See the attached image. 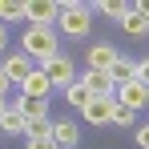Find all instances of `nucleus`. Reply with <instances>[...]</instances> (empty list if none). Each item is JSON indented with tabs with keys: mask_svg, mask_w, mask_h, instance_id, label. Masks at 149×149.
<instances>
[{
	"mask_svg": "<svg viewBox=\"0 0 149 149\" xmlns=\"http://www.w3.org/2000/svg\"><path fill=\"white\" fill-rule=\"evenodd\" d=\"M56 20H61V32H65V36L85 40V36L93 32V8H89V4H77V0H65L61 12H56Z\"/></svg>",
	"mask_w": 149,
	"mask_h": 149,
	"instance_id": "nucleus-1",
	"label": "nucleus"
},
{
	"mask_svg": "<svg viewBox=\"0 0 149 149\" xmlns=\"http://www.w3.org/2000/svg\"><path fill=\"white\" fill-rule=\"evenodd\" d=\"M20 52H24L28 61H49V56H56V32L52 28H24V36H20Z\"/></svg>",
	"mask_w": 149,
	"mask_h": 149,
	"instance_id": "nucleus-2",
	"label": "nucleus"
},
{
	"mask_svg": "<svg viewBox=\"0 0 149 149\" xmlns=\"http://www.w3.org/2000/svg\"><path fill=\"white\" fill-rule=\"evenodd\" d=\"M36 69L49 77V85H52V89H69V85L77 81V69H73V61H69L65 52H56V56H49V61H40Z\"/></svg>",
	"mask_w": 149,
	"mask_h": 149,
	"instance_id": "nucleus-3",
	"label": "nucleus"
},
{
	"mask_svg": "<svg viewBox=\"0 0 149 149\" xmlns=\"http://www.w3.org/2000/svg\"><path fill=\"white\" fill-rule=\"evenodd\" d=\"M20 12H24V20L32 28H52L61 4H52V0H28V4H20Z\"/></svg>",
	"mask_w": 149,
	"mask_h": 149,
	"instance_id": "nucleus-4",
	"label": "nucleus"
},
{
	"mask_svg": "<svg viewBox=\"0 0 149 149\" xmlns=\"http://www.w3.org/2000/svg\"><path fill=\"white\" fill-rule=\"evenodd\" d=\"M113 101H117L121 109H129V113H141V109L149 105V89L129 81V85H121V89H113Z\"/></svg>",
	"mask_w": 149,
	"mask_h": 149,
	"instance_id": "nucleus-5",
	"label": "nucleus"
},
{
	"mask_svg": "<svg viewBox=\"0 0 149 149\" xmlns=\"http://www.w3.org/2000/svg\"><path fill=\"white\" fill-rule=\"evenodd\" d=\"M49 137L56 149H77L81 145V129L77 121H49Z\"/></svg>",
	"mask_w": 149,
	"mask_h": 149,
	"instance_id": "nucleus-6",
	"label": "nucleus"
},
{
	"mask_svg": "<svg viewBox=\"0 0 149 149\" xmlns=\"http://www.w3.org/2000/svg\"><path fill=\"white\" fill-rule=\"evenodd\" d=\"M117 56H121V52L113 49V45H109V40H97V45H93V49L85 52V69H93V73H105V69H109V65H113V61H117Z\"/></svg>",
	"mask_w": 149,
	"mask_h": 149,
	"instance_id": "nucleus-7",
	"label": "nucleus"
},
{
	"mask_svg": "<svg viewBox=\"0 0 149 149\" xmlns=\"http://www.w3.org/2000/svg\"><path fill=\"white\" fill-rule=\"evenodd\" d=\"M49 93H52L49 77H45L40 69H36V65H32V73L20 81V97H28V101H49Z\"/></svg>",
	"mask_w": 149,
	"mask_h": 149,
	"instance_id": "nucleus-8",
	"label": "nucleus"
},
{
	"mask_svg": "<svg viewBox=\"0 0 149 149\" xmlns=\"http://www.w3.org/2000/svg\"><path fill=\"white\" fill-rule=\"evenodd\" d=\"M113 105H117L113 97H89L81 113H85V121H89V125H109V117H113Z\"/></svg>",
	"mask_w": 149,
	"mask_h": 149,
	"instance_id": "nucleus-9",
	"label": "nucleus"
},
{
	"mask_svg": "<svg viewBox=\"0 0 149 149\" xmlns=\"http://www.w3.org/2000/svg\"><path fill=\"white\" fill-rule=\"evenodd\" d=\"M0 73H4V81H8V85H20V81L32 73V61H28L24 52H16V56H4Z\"/></svg>",
	"mask_w": 149,
	"mask_h": 149,
	"instance_id": "nucleus-10",
	"label": "nucleus"
},
{
	"mask_svg": "<svg viewBox=\"0 0 149 149\" xmlns=\"http://www.w3.org/2000/svg\"><path fill=\"white\" fill-rule=\"evenodd\" d=\"M77 85H81L89 97H113L109 77H105V73H93V69H85V77H77Z\"/></svg>",
	"mask_w": 149,
	"mask_h": 149,
	"instance_id": "nucleus-11",
	"label": "nucleus"
},
{
	"mask_svg": "<svg viewBox=\"0 0 149 149\" xmlns=\"http://www.w3.org/2000/svg\"><path fill=\"white\" fill-rule=\"evenodd\" d=\"M0 133H4V137H24V113H20L16 105H8V109L0 113Z\"/></svg>",
	"mask_w": 149,
	"mask_h": 149,
	"instance_id": "nucleus-12",
	"label": "nucleus"
},
{
	"mask_svg": "<svg viewBox=\"0 0 149 149\" xmlns=\"http://www.w3.org/2000/svg\"><path fill=\"white\" fill-rule=\"evenodd\" d=\"M105 77H109V85H113V89L129 85V81H133V61H129V56H117V61L105 69Z\"/></svg>",
	"mask_w": 149,
	"mask_h": 149,
	"instance_id": "nucleus-13",
	"label": "nucleus"
},
{
	"mask_svg": "<svg viewBox=\"0 0 149 149\" xmlns=\"http://www.w3.org/2000/svg\"><path fill=\"white\" fill-rule=\"evenodd\" d=\"M12 105L24 113V121H49V101H28V97H16Z\"/></svg>",
	"mask_w": 149,
	"mask_h": 149,
	"instance_id": "nucleus-14",
	"label": "nucleus"
},
{
	"mask_svg": "<svg viewBox=\"0 0 149 149\" xmlns=\"http://www.w3.org/2000/svg\"><path fill=\"white\" fill-rule=\"evenodd\" d=\"M125 32H129V36H145L149 32V20H145V8H141V4H133V8H129V16H125Z\"/></svg>",
	"mask_w": 149,
	"mask_h": 149,
	"instance_id": "nucleus-15",
	"label": "nucleus"
},
{
	"mask_svg": "<svg viewBox=\"0 0 149 149\" xmlns=\"http://www.w3.org/2000/svg\"><path fill=\"white\" fill-rule=\"evenodd\" d=\"M129 8H133V4H121V0H105V4H97V12H105V16H109V20H117V24H125Z\"/></svg>",
	"mask_w": 149,
	"mask_h": 149,
	"instance_id": "nucleus-16",
	"label": "nucleus"
},
{
	"mask_svg": "<svg viewBox=\"0 0 149 149\" xmlns=\"http://www.w3.org/2000/svg\"><path fill=\"white\" fill-rule=\"evenodd\" d=\"M65 101H69V105H73V109H85V101H89V93H85V89H81V85H69V89H65Z\"/></svg>",
	"mask_w": 149,
	"mask_h": 149,
	"instance_id": "nucleus-17",
	"label": "nucleus"
},
{
	"mask_svg": "<svg viewBox=\"0 0 149 149\" xmlns=\"http://www.w3.org/2000/svg\"><path fill=\"white\" fill-rule=\"evenodd\" d=\"M8 20H24V12H20V4L0 0V24H8Z\"/></svg>",
	"mask_w": 149,
	"mask_h": 149,
	"instance_id": "nucleus-18",
	"label": "nucleus"
},
{
	"mask_svg": "<svg viewBox=\"0 0 149 149\" xmlns=\"http://www.w3.org/2000/svg\"><path fill=\"white\" fill-rule=\"evenodd\" d=\"M137 121V113H129V109H121V105H113V117H109V125H133Z\"/></svg>",
	"mask_w": 149,
	"mask_h": 149,
	"instance_id": "nucleus-19",
	"label": "nucleus"
},
{
	"mask_svg": "<svg viewBox=\"0 0 149 149\" xmlns=\"http://www.w3.org/2000/svg\"><path fill=\"white\" fill-rule=\"evenodd\" d=\"M24 137H49V121H24Z\"/></svg>",
	"mask_w": 149,
	"mask_h": 149,
	"instance_id": "nucleus-20",
	"label": "nucleus"
},
{
	"mask_svg": "<svg viewBox=\"0 0 149 149\" xmlns=\"http://www.w3.org/2000/svg\"><path fill=\"white\" fill-rule=\"evenodd\" d=\"M133 85H145L149 89V65L145 61H133Z\"/></svg>",
	"mask_w": 149,
	"mask_h": 149,
	"instance_id": "nucleus-21",
	"label": "nucleus"
},
{
	"mask_svg": "<svg viewBox=\"0 0 149 149\" xmlns=\"http://www.w3.org/2000/svg\"><path fill=\"white\" fill-rule=\"evenodd\" d=\"M28 149H56V145H52V137H32Z\"/></svg>",
	"mask_w": 149,
	"mask_h": 149,
	"instance_id": "nucleus-22",
	"label": "nucleus"
},
{
	"mask_svg": "<svg viewBox=\"0 0 149 149\" xmlns=\"http://www.w3.org/2000/svg\"><path fill=\"white\" fill-rule=\"evenodd\" d=\"M145 145H149V129L141 125V129H137V149H145Z\"/></svg>",
	"mask_w": 149,
	"mask_h": 149,
	"instance_id": "nucleus-23",
	"label": "nucleus"
},
{
	"mask_svg": "<svg viewBox=\"0 0 149 149\" xmlns=\"http://www.w3.org/2000/svg\"><path fill=\"white\" fill-rule=\"evenodd\" d=\"M4 49H8V28L0 24V52H4Z\"/></svg>",
	"mask_w": 149,
	"mask_h": 149,
	"instance_id": "nucleus-24",
	"label": "nucleus"
},
{
	"mask_svg": "<svg viewBox=\"0 0 149 149\" xmlns=\"http://www.w3.org/2000/svg\"><path fill=\"white\" fill-rule=\"evenodd\" d=\"M4 89H8V81H4V73H0V97H4Z\"/></svg>",
	"mask_w": 149,
	"mask_h": 149,
	"instance_id": "nucleus-25",
	"label": "nucleus"
},
{
	"mask_svg": "<svg viewBox=\"0 0 149 149\" xmlns=\"http://www.w3.org/2000/svg\"><path fill=\"white\" fill-rule=\"evenodd\" d=\"M4 109H8V101H4V97H0V113H4Z\"/></svg>",
	"mask_w": 149,
	"mask_h": 149,
	"instance_id": "nucleus-26",
	"label": "nucleus"
},
{
	"mask_svg": "<svg viewBox=\"0 0 149 149\" xmlns=\"http://www.w3.org/2000/svg\"><path fill=\"white\" fill-rule=\"evenodd\" d=\"M0 137H4V133H0Z\"/></svg>",
	"mask_w": 149,
	"mask_h": 149,
	"instance_id": "nucleus-27",
	"label": "nucleus"
}]
</instances>
